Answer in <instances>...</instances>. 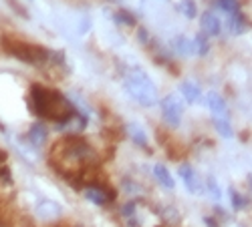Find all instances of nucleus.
Wrapping results in <instances>:
<instances>
[{
    "label": "nucleus",
    "mask_w": 252,
    "mask_h": 227,
    "mask_svg": "<svg viewBox=\"0 0 252 227\" xmlns=\"http://www.w3.org/2000/svg\"><path fill=\"white\" fill-rule=\"evenodd\" d=\"M31 111L40 117V119H51L55 121V125L67 121L77 107L71 102V99H67L63 93L55 91V89H47L43 85H34L31 87Z\"/></svg>",
    "instance_id": "1"
},
{
    "label": "nucleus",
    "mask_w": 252,
    "mask_h": 227,
    "mask_svg": "<svg viewBox=\"0 0 252 227\" xmlns=\"http://www.w3.org/2000/svg\"><path fill=\"white\" fill-rule=\"evenodd\" d=\"M123 89L127 91V95L141 107L150 109L159 102L156 82L141 67H129L123 71Z\"/></svg>",
    "instance_id": "2"
},
{
    "label": "nucleus",
    "mask_w": 252,
    "mask_h": 227,
    "mask_svg": "<svg viewBox=\"0 0 252 227\" xmlns=\"http://www.w3.org/2000/svg\"><path fill=\"white\" fill-rule=\"evenodd\" d=\"M0 47H2V50L6 54L14 56L20 63H27V65H47L49 63L51 50L40 45L27 43V40L12 38V36H4L0 40Z\"/></svg>",
    "instance_id": "3"
},
{
    "label": "nucleus",
    "mask_w": 252,
    "mask_h": 227,
    "mask_svg": "<svg viewBox=\"0 0 252 227\" xmlns=\"http://www.w3.org/2000/svg\"><path fill=\"white\" fill-rule=\"evenodd\" d=\"M159 105H161L163 121H165L172 129H178L180 123H182V117H184V101H182L176 93H170L167 97H163V99L159 101Z\"/></svg>",
    "instance_id": "4"
},
{
    "label": "nucleus",
    "mask_w": 252,
    "mask_h": 227,
    "mask_svg": "<svg viewBox=\"0 0 252 227\" xmlns=\"http://www.w3.org/2000/svg\"><path fill=\"white\" fill-rule=\"evenodd\" d=\"M83 195H85L87 201H91L93 205H99V207H103V205H107L109 201L115 199V191H111L109 187H105L101 183L87 185V187L83 189Z\"/></svg>",
    "instance_id": "5"
},
{
    "label": "nucleus",
    "mask_w": 252,
    "mask_h": 227,
    "mask_svg": "<svg viewBox=\"0 0 252 227\" xmlns=\"http://www.w3.org/2000/svg\"><path fill=\"white\" fill-rule=\"evenodd\" d=\"M178 175L182 177L186 189L190 191L192 195H200V193H202V189H204V187H202V179H200L198 171L192 167L190 163H182L180 167H178Z\"/></svg>",
    "instance_id": "6"
},
{
    "label": "nucleus",
    "mask_w": 252,
    "mask_h": 227,
    "mask_svg": "<svg viewBox=\"0 0 252 227\" xmlns=\"http://www.w3.org/2000/svg\"><path fill=\"white\" fill-rule=\"evenodd\" d=\"M34 213H36V217L40 221L53 223V221H57L63 215V207L57 201H53V199H40L36 203V207H34Z\"/></svg>",
    "instance_id": "7"
},
{
    "label": "nucleus",
    "mask_w": 252,
    "mask_h": 227,
    "mask_svg": "<svg viewBox=\"0 0 252 227\" xmlns=\"http://www.w3.org/2000/svg\"><path fill=\"white\" fill-rule=\"evenodd\" d=\"M206 105H208L210 113H212V117H216V119H230V111H228L226 101L218 93L210 91L206 95Z\"/></svg>",
    "instance_id": "8"
},
{
    "label": "nucleus",
    "mask_w": 252,
    "mask_h": 227,
    "mask_svg": "<svg viewBox=\"0 0 252 227\" xmlns=\"http://www.w3.org/2000/svg\"><path fill=\"white\" fill-rule=\"evenodd\" d=\"M200 25H202V30H204L206 36H218L220 30H222L220 18L212 10H206V12L200 14Z\"/></svg>",
    "instance_id": "9"
},
{
    "label": "nucleus",
    "mask_w": 252,
    "mask_h": 227,
    "mask_svg": "<svg viewBox=\"0 0 252 227\" xmlns=\"http://www.w3.org/2000/svg\"><path fill=\"white\" fill-rule=\"evenodd\" d=\"M125 133L127 137L135 143V147H141V149H150V137H148V131H145L139 123H127L125 125Z\"/></svg>",
    "instance_id": "10"
},
{
    "label": "nucleus",
    "mask_w": 252,
    "mask_h": 227,
    "mask_svg": "<svg viewBox=\"0 0 252 227\" xmlns=\"http://www.w3.org/2000/svg\"><path fill=\"white\" fill-rule=\"evenodd\" d=\"M27 139H29V143L32 147H36V149H40V147H45V143H47V139H49V129H47V125L45 123H32L31 125V129H29V133H27Z\"/></svg>",
    "instance_id": "11"
},
{
    "label": "nucleus",
    "mask_w": 252,
    "mask_h": 227,
    "mask_svg": "<svg viewBox=\"0 0 252 227\" xmlns=\"http://www.w3.org/2000/svg\"><path fill=\"white\" fill-rule=\"evenodd\" d=\"M180 93H182V97L190 102V105H196V102H200L202 101V91H200V87L196 85L194 80H184V82H180Z\"/></svg>",
    "instance_id": "12"
},
{
    "label": "nucleus",
    "mask_w": 252,
    "mask_h": 227,
    "mask_svg": "<svg viewBox=\"0 0 252 227\" xmlns=\"http://www.w3.org/2000/svg\"><path fill=\"white\" fill-rule=\"evenodd\" d=\"M226 28H228V32L230 34H242L246 28H248V20H246V16L238 10V12H234V14H228V20H226Z\"/></svg>",
    "instance_id": "13"
},
{
    "label": "nucleus",
    "mask_w": 252,
    "mask_h": 227,
    "mask_svg": "<svg viewBox=\"0 0 252 227\" xmlns=\"http://www.w3.org/2000/svg\"><path fill=\"white\" fill-rule=\"evenodd\" d=\"M154 177H156V181L161 185V187H165V189H174L176 187V181H174L170 169H167L163 163H156L154 165Z\"/></svg>",
    "instance_id": "14"
},
{
    "label": "nucleus",
    "mask_w": 252,
    "mask_h": 227,
    "mask_svg": "<svg viewBox=\"0 0 252 227\" xmlns=\"http://www.w3.org/2000/svg\"><path fill=\"white\" fill-rule=\"evenodd\" d=\"M172 47H174V50H176L180 56H184V58L196 54V50H194V40L188 38V36H184V34H180V36L174 38Z\"/></svg>",
    "instance_id": "15"
},
{
    "label": "nucleus",
    "mask_w": 252,
    "mask_h": 227,
    "mask_svg": "<svg viewBox=\"0 0 252 227\" xmlns=\"http://www.w3.org/2000/svg\"><path fill=\"white\" fill-rule=\"evenodd\" d=\"M212 123H214V129L218 131L220 137L230 139V137L234 135V131H232V123H230V119H216V117H212Z\"/></svg>",
    "instance_id": "16"
},
{
    "label": "nucleus",
    "mask_w": 252,
    "mask_h": 227,
    "mask_svg": "<svg viewBox=\"0 0 252 227\" xmlns=\"http://www.w3.org/2000/svg\"><path fill=\"white\" fill-rule=\"evenodd\" d=\"M230 203H232V207L236 209V211H242V209H246L248 207V197L246 195H242V193H238L236 189H232L230 187Z\"/></svg>",
    "instance_id": "17"
},
{
    "label": "nucleus",
    "mask_w": 252,
    "mask_h": 227,
    "mask_svg": "<svg viewBox=\"0 0 252 227\" xmlns=\"http://www.w3.org/2000/svg\"><path fill=\"white\" fill-rule=\"evenodd\" d=\"M194 40V50H196V54H200V56H204V54H208V50H210V43H208V36L202 32H198L196 34V38H192Z\"/></svg>",
    "instance_id": "18"
},
{
    "label": "nucleus",
    "mask_w": 252,
    "mask_h": 227,
    "mask_svg": "<svg viewBox=\"0 0 252 227\" xmlns=\"http://www.w3.org/2000/svg\"><path fill=\"white\" fill-rule=\"evenodd\" d=\"M178 8H180V12L186 16V18H196V14H198V8H196V2L194 0H180V4H178Z\"/></svg>",
    "instance_id": "19"
},
{
    "label": "nucleus",
    "mask_w": 252,
    "mask_h": 227,
    "mask_svg": "<svg viewBox=\"0 0 252 227\" xmlns=\"http://www.w3.org/2000/svg\"><path fill=\"white\" fill-rule=\"evenodd\" d=\"M214 4H216V8L224 10L226 14H234V12L240 10V2H238V0H214Z\"/></svg>",
    "instance_id": "20"
},
{
    "label": "nucleus",
    "mask_w": 252,
    "mask_h": 227,
    "mask_svg": "<svg viewBox=\"0 0 252 227\" xmlns=\"http://www.w3.org/2000/svg\"><path fill=\"white\" fill-rule=\"evenodd\" d=\"M113 18H115V23H117V25H123V26H135V16H133L131 12H127V10H117V12L113 14Z\"/></svg>",
    "instance_id": "21"
},
{
    "label": "nucleus",
    "mask_w": 252,
    "mask_h": 227,
    "mask_svg": "<svg viewBox=\"0 0 252 227\" xmlns=\"http://www.w3.org/2000/svg\"><path fill=\"white\" fill-rule=\"evenodd\" d=\"M159 215L167 221V225H178V223H180V213H178L176 207H172V205L163 207V211H159Z\"/></svg>",
    "instance_id": "22"
},
{
    "label": "nucleus",
    "mask_w": 252,
    "mask_h": 227,
    "mask_svg": "<svg viewBox=\"0 0 252 227\" xmlns=\"http://www.w3.org/2000/svg\"><path fill=\"white\" fill-rule=\"evenodd\" d=\"M206 187H208V193H210V197L212 199H220L222 197V191H220V185H218V181L214 179V177H208L206 179Z\"/></svg>",
    "instance_id": "23"
},
{
    "label": "nucleus",
    "mask_w": 252,
    "mask_h": 227,
    "mask_svg": "<svg viewBox=\"0 0 252 227\" xmlns=\"http://www.w3.org/2000/svg\"><path fill=\"white\" fill-rule=\"evenodd\" d=\"M0 183H4V185L12 183V173L8 169V165H4V163H0Z\"/></svg>",
    "instance_id": "24"
},
{
    "label": "nucleus",
    "mask_w": 252,
    "mask_h": 227,
    "mask_svg": "<svg viewBox=\"0 0 252 227\" xmlns=\"http://www.w3.org/2000/svg\"><path fill=\"white\" fill-rule=\"evenodd\" d=\"M204 223H206L208 227H218V221H214L212 217H204Z\"/></svg>",
    "instance_id": "25"
},
{
    "label": "nucleus",
    "mask_w": 252,
    "mask_h": 227,
    "mask_svg": "<svg viewBox=\"0 0 252 227\" xmlns=\"http://www.w3.org/2000/svg\"><path fill=\"white\" fill-rule=\"evenodd\" d=\"M4 161H6V153L0 151V163H4Z\"/></svg>",
    "instance_id": "26"
},
{
    "label": "nucleus",
    "mask_w": 252,
    "mask_h": 227,
    "mask_svg": "<svg viewBox=\"0 0 252 227\" xmlns=\"http://www.w3.org/2000/svg\"><path fill=\"white\" fill-rule=\"evenodd\" d=\"M81 227H85V225H81Z\"/></svg>",
    "instance_id": "27"
}]
</instances>
